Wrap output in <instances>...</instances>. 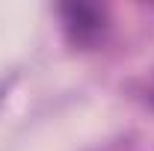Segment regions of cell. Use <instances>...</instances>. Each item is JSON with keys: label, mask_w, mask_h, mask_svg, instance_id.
Instances as JSON below:
<instances>
[{"label": "cell", "mask_w": 154, "mask_h": 151, "mask_svg": "<svg viewBox=\"0 0 154 151\" xmlns=\"http://www.w3.org/2000/svg\"><path fill=\"white\" fill-rule=\"evenodd\" d=\"M62 18H65V27L74 42H92L104 30V12L98 6L68 3V6H62Z\"/></svg>", "instance_id": "6da1fadb"}]
</instances>
